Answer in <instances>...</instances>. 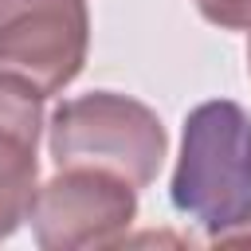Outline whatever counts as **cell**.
<instances>
[{
    "label": "cell",
    "instance_id": "7a4b0ae2",
    "mask_svg": "<svg viewBox=\"0 0 251 251\" xmlns=\"http://www.w3.org/2000/svg\"><path fill=\"white\" fill-rule=\"evenodd\" d=\"M47 153L55 169H98L141 192L169 157V133L153 106L118 90H90L51 110Z\"/></svg>",
    "mask_w": 251,
    "mask_h": 251
},
{
    "label": "cell",
    "instance_id": "52a82bcc",
    "mask_svg": "<svg viewBox=\"0 0 251 251\" xmlns=\"http://www.w3.org/2000/svg\"><path fill=\"white\" fill-rule=\"evenodd\" d=\"M247 75H251V27H247Z\"/></svg>",
    "mask_w": 251,
    "mask_h": 251
},
{
    "label": "cell",
    "instance_id": "3957f363",
    "mask_svg": "<svg viewBox=\"0 0 251 251\" xmlns=\"http://www.w3.org/2000/svg\"><path fill=\"white\" fill-rule=\"evenodd\" d=\"M137 220V188L98 169H59L35 188L27 224L43 251L114 247Z\"/></svg>",
    "mask_w": 251,
    "mask_h": 251
},
{
    "label": "cell",
    "instance_id": "8992f818",
    "mask_svg": "<svg viewBox=\"0 0 251 251\" xmlns=\"http://www.w3.org/2000/svg\"><path fill=\"white\" fill-rule=\"evenodd\" d=\"M196 12L224 31H247L251 27V0H196Z\"/></svg>",
    "mask_w": 251,
    "mask_h": 251
},
{
    "label": "cell",
    "instance_id": "277c9868",
    "mask_svg": "<svg viewBox=\"0 0 251 251\" xmlns=\"http://www.w3.org/2000/svg\"><path fill=\"white\" fill-rule=\"evenodd\" d=\"M86 51V0H0V71L31 82L43 98L82 75Z\"/></svg>",
    "mask_w": 251,
    "mask_h": 251
},
{
    "label": "cell",
    "instance_id": "5b68a950",
    "mask_svg": "<svg viewBox=\"0 0 251 251\" xmlns=\"http://www.w3.org/2000/svg\"><path fill=\"white\" fill-rule=\"evenodd\" d=\"M43 94L0 71V239H12L31 212L39 188V137H43Z\"/></svg>",
    "mask_w": 251,
    "mask_h": 251
},
{
    "label": "cell",
    "instance_id": "6da1fadb",
    "mask_svg": "<svg viewBox=\"0 0 251 251\" xmlns=\"http://www.w3.org/2000/svg\"><path fill=\"white\" fill-rule=\"evenodd\" d=\"M169 200L208 243H251V110L231 98L188 110Z\"/></svg>",
    "mask_w": 251,
    "mask_h": 251
}]
</instances>
